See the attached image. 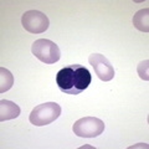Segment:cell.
I'll return each instance as SVG.
<instances>
[{
	"mask_svg": "<svg viewBox=\"0 0 149 149\" xmlns=\"http://www.w3.org/2000/svg\"><path fill=\"white\" fill-rule=\"evenodd\" d=\"M91 81L92 77L90 71L78 63L63 67L56 76V83L60 91L67 95H80L90 86Z\"/></svg>",
	"mask_w": 149,
	"mask_h": 149,
	"instance_id": "cell-1",
	"label": "cell"
},
{
	"mask_svg": "<svg viewBox=\"0 0 149 149\" xmlns=\"http://www.w3.org/2000/svg\"><path fill=\"white\" fill-rule=\"evenodd\" d=\"M61 114V106L56 102H45L36 106L30 113V122L36 127H42L55 122Z\"/></svg>",
	"mask_w": 149,
	"mask_h": 149,
	"instance_id": "cell-2",
	"label": "cell"
},
{
	"mask_svg": "<svg viewBox=\"0 0 149 149\" xmlns=\"http://www.w3.org/2000/svg\"><path fill=\"white\" fill-rule=\"evenodd\" d=\"M31 51L36 58H39L41 62L46 65H52L57 62L61 57V51H60L58 46L54 41L47 39L36 40L31 46Z\"/></svg>",
	"mask_w": 149,
	"mask_h": 149,
	"instance_id": "cell-3",
	"label": "cell"
},
{
	"mask_svg": "<svg viewBox=\"0 0 149 149\" xmlns=\"http://www.w3.org/2000/svg\"><path fill=\"white\" fill-rule=\"evenodd\" d=\"M73 133L81 138H95L103 133L104 122L96 117H83L73 124Z\"/></svg>",
	"mask_w": 149,
	"mask_h": 149,
	"instance_id": "cell-4",
	"label": "cell"
},
{
	"mask_svg": "<svg viewBox=\"0 0 149 149\" xmlns=\"http://www.w3.org/2000/svg\"><path fill=\"white\" fill-rule=\"evenodd\" d=\"M21 25L31 34H42L49 29L50 21L44 13L39 10H29L21 16Z\"/></svg>",
	"mask_w": 149,
	"mask_h": 149,
	"instance_id": "cell-5",
	"label": "cell"
},
{
	"mask_svg": "<svg viewBox=\"0 0 149 149\" xmlns=\"http://www.w3.org/2000/svg\"><path fill=\"white\" fill-rule=\"evenodd\" d=\"M88 61H90V65H92V67L95 68V72L97 76H98L100 80L104 81V82L113 80L114 68L103 55L92 54L90 57H88Z\"/></svg>",
	"mask_w": 149,
	"mask_h": 149,
	"instance_id": "cell-6",
	"label": "cell"
},
{
	"mask_svg": "<svg viewBox=\"0 0 149 149\" xmlns=\"http://www.w3.org/2000/svg\"><path fill=\"white\" fill-rule=\"evenodd\" d=\"M20 112H21L20 107L16 103H14V102L6 101V100L0 101V120L1 122L19 117Z\"/></svg>",
	"mask_w": 149,
	"mask_h": 149,
	"instance_id": "cell-7",
	"label": "cell"
},
{
	"mask_svg": "<svg viewBox=\"0 0 149 149\" xmlns=\"http://www.w3.org/2000/svg\"><path fill=\"white\" fill-rule=\"evenodd\" d=\"M149 9H141L139 11H137L133 16V25L134 27H137L139 31L148 32L149 31Z\"/></svg>",
	"mask_w": 149,
	"mask_h": 149,
	"instance_id": "cell-8",
	"label": "cell"
},
{
	"mask_svg": "<svg viewBox=\"0 0 149 149\" xmlns=\"http://www.w3.org/2000/svg\"><path fill=\"white\" fill-rule=\"evenodd\" d=\"M0 73H1L0 74V85H1L0 86V92L4 93L11 88L13 83H14V77L10 73V71L4 67L0 68Z\"/></svg>",
	"mask_w": 149,
	"mask_h": 149,
	"instance_id": "cell-9",
	"label": "cell"
},
{
	"mask_svg": "<svg viewBox=\"0 0 149 149\" xmlns=\"http://www.w3.org/2000/svg\"><path fill=\"white\" fill-rule=\"evenodd\" d=\"M138 73L139 76H141V78H143L144 81H148V60H146V61H143L141 65L138 66Z\"/></svg>",
	"mask_w": 149,
	"mask_h": 149,
	"instance_id": "cell-10",
	"label": "cell"
}]
</instances>
